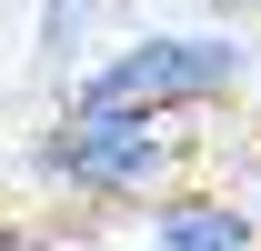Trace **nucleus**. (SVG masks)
<instances>
[{
  "label": "nucleus",
  "mask_w": 261,
  "mask_h": 251,
  "mask_svg": "<svg viewBox=\"0 0 261 251\" xmlns=\"http://www.w3.org/2000/svg\"><path fill=\"white\" fill-rule=\"evenodd\" d=\"M221 191H231V201H241V211H251V231H261V151H241V171H231Z\"/></svg>",
  "instance_id": "39448f33"
},
{
  "label": "nucleus",
  "mask_w": 261,
  "mask_h": 251,
  "mask_svg": "<svg viewBox=\"0 0 261 251\" xmlns=\"http://www.w3.org/2000/svg\"><path fill=\"white\" fill-rule=\"evenodd\" d=\"M20 181L70 201V211H151L161 191L191 181V141H181V121H130V111L61 101L20 141Z\"/></svg>",
  "instance_id": "f03ea898"
},
{
  "label": "nucleus",
  "mask_w": 261,
  "mask_h": 251,
  "mask_svg": "<svg viewBox=\"0 0 261 251\" xmlns=\"http://www.w3.org/2000/svg\"><path fill=\"white\" fill-rule=\"evenodd\" d=\"M100 20H111V0H31V40H40L50 70H91Z\"/></svg>",
  "instance_id": "20e7f679"
},
{
  "label": "nucleus",
  "mask_w": 261,
  "mask_h": 251,
  "mask_svg": "<svg viewBox=\"0 0 261 251\" xmlns=\"http://www.w3.org/2000/svg\"><path fill=\"white\" fill-rule=\"evenodd\" d=\"M261 81V40L251 31H211V20H161V31L100 40L91 70H70L81 111H130V121H201Z\"/></svg>",
  "instance_id": "f257e3e1"
},
{
  "label": "nucleus",
  "mask_w": 261,
  "mask_h": 251,
  "mask_svg": "<svg viewBox=\"0 0 261 251\" xmlns=\"http://www.w3.org/2000/svg\"><path fill=\"white\" fill-rule=\"evenodd\" d=\"M141 251H261V231L221 181H181L141 211Z\"/></svg>",
  "instance_id": "7ed1b4c3"
},
{
  "label": "nucleus",
  "mask_w": 261,
  "mask_h": 251,
  "mask_svg": "<svg viewBox=\"0 0 261 251\" xmlns=\"http://www.w3.org/2000/svg\"><path fill=\"white\" fill-rule=\"evenodd\" d=\"M211 31H261V0H201Z\"/></svg>",
  "instance_id": "423d86ee"
}]
</instances>
